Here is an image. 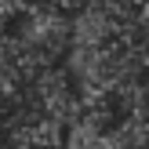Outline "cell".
Returning <instances> with one entry per match:
<instances>
[{
    "mask_svg": "<svg viewBox=\"0 0 149 149\" xmlns=\"http://www.w3.org/2000/svg\"><path fill=\"white\" fill-rule=\"evenodd\" d=\"M131 29H135L138 44H142V47H146V55H149V4L135 15V18H131Z\"/></svg>",
    "mask_w": 149,
    "mask_h": 149,
    "instance_id": "6da1fadb",
    "label": "cell"
}]
</instances>
